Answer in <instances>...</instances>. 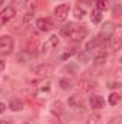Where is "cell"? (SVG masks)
<instances>
[{
  "mask_svg": "<svg viewBox=\"0 0 122 124\" xmlns=\"http://www.w3.org/2000/svg\"><path fill=\"white\" fill-rule=\"evenodd\" d=\"M13 46H14V42H13V39H12L10 36L3 35V36L0 38V55H1V56L10 55L12 51H13Z\"/></svg>",
  "mask_w": 122,
  "mask_h": 124,
  "instance_id": "6da1fadb",
  "label": "cell"
},
{
  "mask_svg": "<svg viewBox=\"0 0 122 124\" xmlns=\"http://www.w3.org/2000/svg\"><path fill=\"white\" fill-rule=\"evenodd\" d=\"M115 25L112 22H105L101 28V32H99V36L102 38V40H111V38L114 36L115 33Z\"/></svg>",
  "mask_w": 122,
  "mask_h": 124,
  "instance_id": "7a4b0ae2",
  "label": "cell"
},
{
  "mask_svg": "<svg viewBox=\"0 0 122 124\" xmlns=\"http://www.w3.org/2000/svg\"><path fill=\"white\" fill-rule=\"evenodd\" d=\"M69 12H70V6L68 3H62L55 9V19L58 22H65L69 16Z\"/></svg>",
  "mask_w": 122,
  "mask_h": 124,
  "instance_id": "3957f363",
  "label": "cell"
},
{
  "mask_svg": "<svg viewBox=\"0 0 122 124\" xmlns=\"http://www.w3.org/2000/svg\"><path fill=\"white\" fill-rule=\"evenodd\" d=\"M14 16H16V9H14L13 6H6V7H3L1 12H0V22H1V25L9 23L12 19H14Z\"/></svg>",
  "mask_w": 122,
  "mask_h": 124,
  "instance_id": "277c9868",
  "label": "cell"
},
{
  "mask_svg": "<svg viewBox=\"0 0 122 124\" xmlns=\"http://www.w3.org/2000/svg\"><path fill=\"white\" fill-rule=\"evenodd\" d=\"M86 35H88V29H86V26H75V29L73 32L69 35V39L70 40H73V42H81L82 39H85L86 38Z\"/></svg>",
  "mask_w": 122,
  "mask_h": 124,
  "instance_id": "5b68a950",
  "label": "cell"
},
{
  "mask_svg": "<svg viewBox=\"0 0 122 124\" xmlns=\"http://www.w3.org/2000/svg\"><path fill=\"white\" fill-rule=\"evenodd\" d=\"M52 71H53V66H52L50 63H42V65H37V66H34V68L32 69V72H33L34 75L40 77V78H45V77L50 75Z\"/></svg>",
  "mask_w": 122,
  "mask_h": 124,
  "instance_id": "8992f818",
  "label": "cell"
},
{
  "mask_svg": "<svg viewBox=\"0 0 122 124\" xmlns=\"http://www.w3.org/2000/svg\"><path fill=\"white\" fill-rule=\"evenodd\" d=\"M58 45H59V38H58V35H52V36L43 43V46H42V54L50 52L52 49L58 48Z\"/></svg>",
  "mask_w": 122,
  "mask_h": 124,
  "instance_id": "52a82bcc",
  "label": "cell"
},
{
  "mask_svg": "<svg viewBox=\"0 0 122 124\" xmlns=\"http://www.w3.org/2000/svg\"><path fill=\"white\" fill-rule=\"evenodd\" d=\"M83 98L79 95V94H73L72 97H69V100H68V105L70 107V108H73V110H81V108H83Z\"/></svg>",
  "mask_w": 122,
  "mask_h": 124,
  "instance_id": "ba28073f",
  "label": "cell"
},
{
  "mask_svg": "<svg viewBox=\"0 0 122 124\" xmlns=\"http://www.w3.org/2000/svg\"><path fill=\"white\" fill-rule=\"evenodd\" d=\"M36 26L40 32H50L55 29V25L49 20V19H45V17H40L36 20Z\"/></svg>",
  "mask_w": 122,
  "mask_h": 124,
  "instance_id": "9c48e42d",
  "label": "cell"
},
{
  "mask_svg": "<svg viewBox=\"0 0 122 124\" xmlns=\"http://www.w3.org/2000/svg\"><path fill=\"white\" fill-rule=\"evenodd\" d=\"M122 48V32L115 31L114 36L111 38V49L112 51H119Z\"/></svg>",
  "mask_w": 122,
  "mask_h": 124,
  "instance_id": "30bf717a",
  "label": "cell"
},
{
  "mask_svg": "<svg viewBox=\"0 0 122 124\" xmlns=\"http://www.w3.org/2000/svg\"><path fill=\"white\" fill-rule=\"evenodd\" d=\"M102 42H103V40H102V38H101V36L98 35V36L92 38L91 40H88V42H86V45H85V49L91 52V51H93V49L99 48V46L102 45Z\"/></svg>",
  "mask_w": 122,
  "mask_h": 124,
  "instance_id": "8fae6325",
  "label": "cell"
},
{
  "mask_svg": "<svg viewBox=\"0 0 122 124\" xmlns=\"http://www.w3.org/2000/svg\"><path fill=\"white\" fill-rule=\"evenodd\" d=\"M89 105L92 110H99L103 107V98L101 95H91L89 97Z\"/></svg>",
  "mask_w": 122,
  "mask_h": 124,
  "instance_id": "7c38bea8",
  "label": "cell"
},
{
  "mask_svg": "<svg viewBox=\"0 0 122 124\" xmlns=\"http://www.w3.org/2000/svg\"><path fill=\"white\" fill-rule=\"evenodd\" d=\"M33 58H34V55L30 54L27 49H22V51L17 54V56H16L17 62H20V63H26V62H29L30 59H33Z\"/></svg>",
  "mask_w": 122,
  "mask_h": 124,
  "instance_id": "4fadbf2b",
  "label": "cell"
},
{
  "mask_svg": "<svg viewBox=\"0 0 122 124\" xmlns=\"http://www.w3.org/2000/svg\"><path fill=\"white\" fill-rule=\"evenodd\" d=\"M79 88L85 93H89L92 90L96 88V81H92V79H82L79 82Z\"/></svg>",
  "mask_w": 122,
  "mask_h": 124,
  "instance_id": "5bb4252c",
  "label": "cell"
},
{
  "mask_svg": "<svg viewBox=\"0 0 122 124\" xmlns=\"http://www.w3.org/2000/svg\"><path fill=\"white\" fill-rule=\"evenodd\" d=\"M50 113H52V116H55V117H61L62 113H63V107H62V102L61 101H53L52 102V105H50Z\"/></svg>",
  "mask_w": 122,
  "mask_h": 124,
  "instance_id": "9a60e30c",
  "label": "cell"
},
{
  "mask_svg": "<svg viewBox=\"0 0 122 124\" xmlns=\"http://www.w3.org/2000/svg\"><path fill=\"white\" fill-rule=\"evenodd\" d=\"M25 49H27L30 54H33V55L36 56L37 49H39V40H37V38H32V39H29V42H27V45H26Z\"/></svg>",
  "mask_w": 122,
  "mask_h": 124,
  "instance_id": "2e32d148",
  "label": "cell"
},
{
  "mask_svg": "<svg viewBox=\"0 0 122 124\" xmlns=\"http://www.w3.org/2000/svg\"><path fill=\"white\" fill-rule=\"evenodd\" d=\"M106 59H108V54L103 52V51H101V52H98L93 56V65H103L106 62Z\"/></svg>",
  "mask_w": 122,
  "mask_h": 124,
  "instance_id": "e0dca14e",
  "label": "cell"
},
{
  "mask_svg": "<svg viewBox=\"0 0 122 124\" xmlns=\"http://www.w3.org/2000/svg\"><path fill=\"white\" fill-rule=\"evenodd\" d=\"M86 124H102V116L98 113H92L86 118Z\"/></svg>",
  "mask_w": 122,
  "mask_h": 124,
  "instance_id": "ac0fdd59",
  "label": "cell"
},
{
  "mask_svg": "<svg viewBox=\"0 0 122 124\" xmlns=\"http://www.w3.org/2000/svg\"><path fill=\"white\" fill-rule=\"evenodd\" d=\"M101 20H102V10H99V9H92L91 22L92 23H101Z\"/></svg>",
  "mask_w": 122,
  "mask_h": 124,
  "instance_id": "d6986e66",
  "label": "cell"
},
{
  "mask_svg": "<svg viewBox=\"0 0 122 124\" xmlns=\"http://www.w3.org/2000/svg\"><path fill=\"white\" fill-rule=\"evenodd\" d=\"M9 108H10L12 111H20V110H23V102H22L20 100L14 98V100H12V101L9 102Z\"/></svg>",
  "mask_w": 122,
  "mask_h": 124,
  "instance_id": "ffe728a7",
  "label": "cell"
},
{
  "mask_svg": "<svg viewBox=\"0 0 122 124\" xmlns=\"http://www.w3.org/2000/svg\"><path fill=\"white\" fill-rule=\"evenodd\" d=\"M73 29H75V25L69 22V23L63 25V28H61V33L63 35V36H68V38H69V35L73 32Z\"/></svg>",
  "mask_w": 122,
  "mask_h": 124,
  "instance_id": "44dd1931",
  "label": "cell"
},
{
  "mask_svg": "<svg viewBox=\"0 0 122 124\" xmlns=\"http://www.w3.org/2000/svg\"><path fill=\"white\" fill-rule=\"evenodd\" d=\"M119 101H121V95H119L118 93L109 94V97H108V102H109L111 105H116V104H119Z\"/></svg>",
  "mask_w": 122,
  "mask_h": 124,
  "instance_id": "7402d4cb",
  "label": "cell"
},
{
  "mask_svg": "<svg viewBox=\"0 0 122 124\" xmlns=\"http://www.w3.org/2000/svg\"><path fill=\"white\" fill-rule=\"evenodd\" d=\"M96 9L105 12L109 9V0H96Z\"/></svg>",
  "mask_w": 122,
  "mask_h": 124,
  "instance_id": "603a6c76",
  "label": "cell"
},
{
  "mask_svg": "<svg viewBox=\"0 0 122 124\" xmlns=\"http://www.w3.org/2000/svg\"><path fill=\"white\" fill-rule=\"evenodd\" d=\"M59 84H61L62 90H69V88L72 87V82H70L69 79H66V78H62L61 81H59Z\"/></svg>",
  "mask_w": 122,
  "mask_h": 124,
  "instance_id": "cb8c5ba5",
  "label": "cell"
},
{
  "mask_svg": "<svg viewBox=\"0 0 122 124\" xmlns=\"http://www.w3.org/2000/svg\"><path fill=\"white\" fill-rule=\"evenodd\" d=\"M73 15H75L76 19H82V17L85 16V9H82V7H76V9L73 10Z\"/></svg>",
  "mask_w": 122,
  "mask_h": 124,
  "instance_id": "d4e9b609",
  "label": "cell"
},
{
  "mask_svg": "<svg viewBox=\"0 0 122 124\" xmlns=\"http://www.w3.org/2000/svg\"><path fill=\"white\" fill-rule=\"evenodd\" d=\"M112 12H114V16L122 17V4H115L114 9H112Z\"/></svg>",
  "mask_w": 122,
  "mask_h": 124,
  "instance_id": "484cf974",
  "label": "cell"
},
{
  "mask_svg": "<svg viewBox=\"0 0 122 124\" xmlns=\"http://www.w3.org/2000/svg\"><path fill=\"white\" fill-rule=\"evenodd\" d=\"M108 124H122V116H115V117H112Z\"/></svg>",
  "mask_w": 122,
  "mask_h": 124,
  "instance_id": "4316f807",
  "label": "cell"
},
{
  "mask_svg": "<svg viewBox=\"0 0 122 124\" xmlns=\"http://www.w3.org/2000/svg\"><path fill=\"white\" fill-rule=\"evenodd\" d=\"M79 59L82 62H88L89 61V51H86L85 49V52L83 54H79Z\"/></svg>",
  "mask_w": 122,
  "mask_h": 124,
  "instance_id": "83f0119b",
  "label": "cell"
},
{
  "mask_svg": "<svg viewBox=\"0 0 122 124\" xmlns=\"http://www.w3.org/2000/svg\"><path fill=\"white\" fill-rule=\"evenodd\" d=\"M108 87L109 88H118V87H122V82H118V81L116 82H109Z\"/></svg>",
  "mask_w": 122,
  "mask_h": 124,
  "instance_id": "f1b7e54d",
  "label": "cell"
},
{
  "mask_svg": "<svg viewBox=\"0 0 122 124\" xmlns=\"http://www.w3.org/2000/svg\"><path fill=\"white\" fill-rule=\"evenodd\" d=\"M4 111H6V102H4V101H1V104H0V113L3 114Z\"/></svg>",
  "mask_w": 122,
  "mask_h": 124,
  "instance_id": "f546056e",
  "label": "cell"
},
{
  "mask_svg": "<svg viewBox=\"0 0 122 124\" xmlns=\"http://www.w3.org/2000/svg\"><path fill=\"white\" fill-rule=\"evenodd\" d=\"M4 71V61H0V72Z\"/></svg>",
  "mask_w": 122,
  "mask_h": 124,
  "instance_id": "4dcf8cb0",
  "label": "cell"
},
{
  "mask_svg": "<svg viewBox=\"0 0 122 124\" xmlns=\"http://www.w3.org/2000/svg\"><path fill=\"white\" fill-rule=\"evenodd\" d=\"M0 124H12V123H9L7 120H3V121H1V123H0Z\"/></svg>",
  "mask_w": 122,
  "mask_h": 124,
  "instance_id": "1f68e13d",
  "label": "cell"
}]
</instances>
